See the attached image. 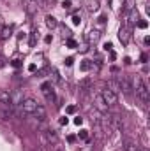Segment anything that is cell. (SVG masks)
Returning <instances> with one entry per match:
<instances>
[{
    "instance_id": "1",
    "label": "cell",
    "mask_w": 150,
    "mask_h": 151,
    "mask_svg": "<svg viewBox=\"0 0 150 151\" xmlns=\"http://www.w3.org/2000/svg\"><path fill=\"white\" fill-rule=\"evenodd\" d=\"M133 90L136 91V95L143 100V102H149L150 99V91H149V86H147V83L143 81V77L141 76H134L133 77Z\"/></svg>"
},
{
    "instance_id": "2",
    "label": "cell",
    "mask_w": 150,
    "mask_h": 151,
    "mask_svg": "<svg viewBox=\"0 0 150 151\" xmlns=\"http://www.w3.org/2000/svg\"><path fill=\"white\" fill-rule=\"evenodd\" d=\"M41 91H42V95L46 97V100L48 102H57V95H55V90H53V84H51V81L50 83H42L41 84Z\"/></svg>"
},
{
    "instance_id": "3",
    "label": "cell",
    "mask_w": 150,
    "mask_h": 151,
    "mask_svg": "<svg viewBox=\"0 0 150 151\" xmlns=\"http://www.w3.org/2000/svg\"><path fill=\"white\" fill-rule=\"evenodd\" d=\"M21 5H23V9H25V12H27L28 18H32L39 11L37 0H21Z\"/></svg>"
},
{
    "instance_id": "4",
    "label": "cell",
    "mask_w": 150,
    "mask_h": 151,
    "mask_svg": "<svg viewBox=\"0 0 150 151\" xmlns=\"http://www.w3.org/2000/svg\"><path fill=\"white\" fill-rule=\"evenodd\" d=\"M101 97H103V100L106 102V106H108V107L117 106V102H118V97L113 93L111 90H108V88H104V90L101 91Z\"/></svg>"
},
{
    "instance_id": "5",
    "label": "cell",
    "mask_w": 150,
    "mask_h": 151,
    "mask_svg": "<svg viewBox=\"0 0 150 151\" xmlns=\"http://www.w3.org/2000/svg\"><path fill=\"white\" fill-rule=\"evenodd\" d=\"M118 84H120V88H122V91L124 93H131L133 91V83H131V77L129 76H125V74H122V76H118Z\"/></svg>"
},
{
    "instance_id": "6",
    "label": "cell",
    "mask_w": 150,
    "mask_h": 151,
    "mask_svg": "<svg viewBox=\"0 0 150 151\" xmlns=\"http://www.w3.org/2000/svg\"><path fill=\"white\" fill-rule=\"evenodd\" d=\"M118 40L122 42V46L129 44V40H131V30L127 27H120V30H118Z\"/></svg>"
},
{
    "instance_id": "7",
    "label": "cell",
    "mask_w": 150,
    "mask_h": 151,
    "mask_svg": "<svg viewBox=\"0 0 150 151\" xmlns=\"http://www.w3.org/2000/svg\"><path fill=\"white\" fill-rule=\"evenodd\" d=\"M94 109H97L101 114H106V113H108V109H110V107L106 106V102L103 100L101 93H99V95H95V106H94Z\"/></svg>"
},
{
    "instance_id": "8",
    "label": "cell",
    "mask_w": 150,
    "mask_h": 151,
    "mask_svg": "<svg viewBox=\"0 0 150 151\" xmlns=\"http://www.w3.org/2000/svg\"><path fill=\"white\" fill-rule=\"evenodd\" d=\"M125 19H127L125 23H127L129 27H134V25H136V21L140 19V14H138L136 7H134V9H131V11H129V12L125 14Z\"/></svg>"
},
{
    "instance_id": "9",
    "label": "cell",
    "mask_w": 150,
    "mask_h": 151,
    "mask_svg": "<svg viewBox=\"0 0 150 151\" xmlns=\"http://www.w3.org/2000/svg\"><path fill=\"white\" fill-rule=\"evenodd\" d=\"M99 39H101V32H99V30H90V32L87 34V40H88L90 46H95V44L99 42Z\"/></svg>"
},
{
    "instance_id": "10",
    "label": "cell",
    "mask_w": 150,
    "mask_h": 151,
    "mask_svg": "<svg viewBox=\"0 0 150 151\" xmlns=\"http://www.w3.org/2000/svg\"><path fill=\"white\" fill-rule=\"evenodd\" d=\"M106 88H108V90H111L115 95H118V93L122 91V88H120V84H118V81H117V79H108Z\"/></svg>"
},
{
    "instance_id": "11",
    "label": "cell",
    "mask_w": 150,
    "mask_h": 151,
    "mask_svg": "<svg viewBox=\"0 0 150 151\" xmlns=\"http://www.w3.org/2000/svg\"><path fill=\"white\" fill-rule=\"evenodd\" d=\"M12 35V25H4L0 30V40H7Z\"/></svg>"
},
{
    "instance_id": "12",
    "label": "cell",
    "mask_w": 150,
    "mask_h": 151,
    "mask_svg": "<svg viewBox=\"0 0 150 151\" xmlns=\"http://www.w3.org/2000/svg\"><path fill=\"white\" fill-rule=\"evenodd\" d=\"M44 23H46V27H48L50 30H53V28H57V27H58V19H57L55 16H51V14H48V16H46Z\"/></svg>"
},
{
    "instance_id": "13",
    "label": "cell",
    "mask_w": 150,
    "mask_h": 151,
    "mask_svg": "<svg viewBox=\"0 0 150 151\" xmlns=\"http://www.w3.org/2000/svg\"><path fill=\"white\" fill-rule=\"evenodd\" d=\"M79 90H81L83 93H87L88 90H92V79H88V77L81 79V81H79Z\"/></svg>"
},
{
    "instance_id": "14",
    "label": "cell",
    "mask_w": 150,
    "mask_h": 151,
    "mask_svg": "<svg viewBox=\"0 0 150 151\" xmlns=\"http://www.w3.org/2000/svg\"><path fill=\"white\" fill-rule=\"evenodd\" d=\"M34 116L39 118V119H46V107L41 106V104H37V107H36V111H34Z\"/></svg>"
},
{
    "instance_id": "15",
    "label": "cell",
    "mask_w": 150,
    "mask_h": 151,
    "mask_svg": "<svg viewBox=\"0 0 150 151\" xmlns=\"http://www.w3.org/2000/svg\"><path fill=\"white\" fill-rule=\"evenodd\" d=\"M0 104H11V91L0 90Z\"/></svg>"
},
{
    "instance_id": "16",
    "label": "cell",
    "mask_w": 150,
    "mask_h": 151,
    "mask_svg": "<svg viewBox=\"0 0 150 151\" xmlns=\"http://www.w3.org/2000/svg\"><path fill=\"white\" fill-rule=\"evenodd\" d=\"M99 7H101L99 0H88V2H87V9H88L90 12H97V11H99Z\"/></svg>"
},
{
    "instance_id": "17",
    "label": "cell",
    "mask_w": 150,
    "mask_h": 151,
    "mask_svg": "<svg viewBox=\"0 0 150 151\" xmlns=\"http://www.w3.org/2000/svg\"><path fill=\"white\" fill-rule=\"evenodd\" d=\"M79 69L83 70V72H88L90 69H94V62H90V60H81V63H79Z\"/></svg>"
},
{
    "instance_id": "18",
    "label": "cell",
    "mask_w": 150,
    "mask_h": 151,
    "mask_svg": "<svg viewBox=\"0 0 150 151\" xmlns=\"http://www.w3.org/2000/svg\"><path fill=\"white\" fill-rule=\"evenodd\" d=\"M136 7V0H125L124 2V14H127L131 9H134Z\"/></svg>"
},
{
    "instance_id": "19",
    "label": "cell",
    "mask_w": 150,
    "mask_h": 151,
    "mask_svg": "<svg viewBox=\"0 0 150 151\" xmlns=\"http://www.w3.org/2000/svg\"><path fill=\"white\" fill-rule=\"evenodd\" d=\"M37 30H32L30 32V47H36V44H37Z\"/></svg>"
},
{
    "instance_id": "20",
    "label": "cell",
    "mask_w": 150,
    "mask_h": 151,
    "mask_svg": "<svg viewBox=\"0 0 150 151\" xmlns=\"http://www.w3.org/2000/svg\"><path fill=\"white\" fill-rule=\"evenodd\" d=\"M60 32H62V37H67V39H69L71 35H73V32H71L66 25H62V27H60Z\"/></svg>"
},
{
    "instance_id": "21",
    "label": "cell",
    "mask_w": 150,
    "mask_h": 151,
    "mask_svg": "<svg viewBox=\"0 0 150 151\" xmlns=\"http://www.w3.org/2000/svg\"><path fill=\"white\" fill-rule=\"evenodd\" d=\"M50 74H53V83H58L60 81V76H58V70L57 69H50Z\"/></svg>"
},
{
    "instance_id": "22",
    "label": "cell",
    "mask_w": 150,
    "mask_h": 151,
    "mask_svg": "<svg viewBox=\"0 0 150 151\" xmlns=\"http://www.w3.org/2000/svg\"><path fill=\"white\" fill-rule=\"evenodd\" d=\"M11 65H12L14 69H20V67H21V60H20V58H12V60H11Z\"/></svg>"
},
{
    "instance_id": "23",
    "label": "cell",
    "mask_w": 150,
    "mask_h": 151,
    "mask_svg": "<svg viewBox=\"0 0 150 151\" xmlns=\"http://www.w3.org/2000/svg\"><path fill=\"white\" fill-rule=\"evenodd\" d=\"M136 27H138V28H147L149 23H147L145 19H138V21H136Z\"/></svg>"
},
{
    "instance_id": "24",
    "label": "cell",
    "mask_w": 150,
    "mask_h": 151,
    "mask_svg": "<svg viewBox=\"0 0 150 151\" xmlns=\"http://www.w3.org/2000/svg\"><path fill=\"white\" fill-rule=\"evenodd\" d=\"M78 137H79V139H83V141H87V139H88V130H79Z\"/></svg>"
},
{
    "instance_id": "25",
    "label": "cell",
    "mask_w": 150,
    "mask_h": 151,
    "mask_svg": "<svg viewBox=\"0 0 150 151\" xmlns=\"http://www.w3.org/2000/svg\"><path fill=\"white\" fill-rule=\"evenodd\" d=\"M136 144H133V142H125V151H136Z\"/></svg>"
},
{
    "instance_id": "26",
    "label": "cell",
    "mask_w": 150,
    "mask_h": 151,
    "mask_svg": "<svg viewBox=\"0 0 150 151\" xmlns=\"http://www.w3.org/2000/svg\"><path fill=\"white\" fill-rule=\"evenodd\" d=\"M66 44H67V47H78V42L73 40V39H67V42H66Z\"/></svg>"
},
{
    "instance_id": "27",
    "label": "cell",
    "mask_w": 150,
    "mask_h": 151,
    "mask_svg": "<svg viewBox=\"0 0 150 151\" xmlns=\"http://www.w3.org/2000/svg\"><path fill=\"white\" fill-rule=\"evenodd\" d=\"M62 7H64V9H66V11H71V9H73V4H71V2H69V0H66V2H64V4H62Z\"/></svg>"
},
{
    "instance_id": "28",
    "label": "cell",
    "mask_w": 150,
    "mask_h": 151,
    "mask_svg": "<svg viewBox=\"0 0 150 151\" xmlns=\"http://www.w3.org/2000/svg\"><path fill=\"white\" fill-rule=\"evenodd\" d=\"M79 23H81L79 14H73V25H79Z\"/></svg>"
},
{
    "instance_id": "29",
    "label": "cell",
    "mask_w": 150,
    "mask_h": 151,
    "mask_svg": "<svg viewBox=\"0 0 150 151\" xmlns=\"http://www.w3.org/2000/svg\"><path fill=\"white\" fill-rule=\"evenodd\" d=\"M64 63H66V65H67V67H71V65H73V63H74V58H73V56H67V58H66V62H64Z\"/></svg>"
},
{
    "instance_id": "30",
    "label": "cell",
    "mask_w": 150,
    "mask_h": 151,
    "mask_svg": "<svg viewBox=\"0 0 150 151\" xmlns=\"http://www.w3.org/2000/svg\"><path fill=\"white\" fill-rule=\"evenodd\" d=\"M66 113H67V114H74V113H76V106H67Z\"/></svg>"
},
{
    "instance_id": "31",
    "label": "cell",
    "mask_w": 150,
    "mask_h": 151,
    "mask_svg": "<svg viewBox=\"0 0 150 151\" xmlns=\"http://www.w3.org/2000/svg\"><path fill=\"white\" fill-rule=\"evenodd\" d=\"M103 47H104V51H110V53L113 51V44H111V42H106V44H104Z\"/></svg>"
},
{
    "instance_id": "32",
    "label": "cell",
    "mask_w": 150,
    "mask_h": 151,
    "mask_svg": "<svg viewBox=\"0 0 150 151\" xmlns=\"http://www.w3.org/2000/svg\"><path fill=\"white\" fill-rule=\"evenodd\" d=\"M46 74H50V69H41V70H37V76H46Z\"/></svg>"
},
{
    "instance_id": "33",
    "label": "cell",
    "mask_w": 150,
    "mask_h": 151,
    "mask_svg": "<svg viewBox=\"0 0 150 151\" xmlns=\"http://www.w3.org/2000/svg\"><path fill=\"white\" fill-rule=\"evenodd\" d=\"M81 123H83V118H81V116H76V118H74V125H78V127H79Z\"/></svg>"
},
{
    "instance_id": "34",
    "label": "cell",
    "mask_w": 150,
    "mask_h": 151,
    "mask_svg": "<svg viewBox=\"0 0 150 151\" xmlns=\"http://www.w3.org/2000/svg\"><path fill=\"white\" fill-rule=\"evenodd\" d=\"M78 47H79L81 53H87V51H88V44H83V46H78Z\"/></svg>"
},
{
    "instance_id": "35",
    "label": "cell",
    "mask_w": 150,
    "mask_h": 151,
    "mask_svg": "<svg viewBox=\"0 0 150 151\" xmlns=\"http://www.w3.org/2000/svg\"><path fill=\"white\" fill-rule=\"evenodd\" d=\"M58 123H60V125H67V123H69V119H67L66 116H62V118L58 119Z\"/></svg>"
},
{
    "instance_id": "36",
    "label": "cell",
    "mask_w": 150,
    "mask_h": 151,
    "mask_svg": "<svg viewBox=\"0 0 150 151\" xmlns=\"http://www.w3.org/2000/svg\"><path fill=\"white\" fill-rule=\"evenodd\" d=\"M97 21H99V25H104V23H106V16H104V14H103V16H99V19H97Z\"/></svg>"
},
{
    "instance_id": "37",
    "label": "cell",
    "mask_w": 150,
    "mask_h": 151,
    "mask_svg": "<svg viewBox=\"0 0 150 151\" xmlns=\"http://www.w3.org/2000/svg\"><path fill=\"white\" fill-rule=\"evenodd\" d=\"M36 70H37L36 63H30V65H28V72H36Z\"/></svg>"
},
{
    "instance_id": "38",
    "label": "cell",
    "mask_w": 150,
    "mask_h": 151,
    "mask_svg": "<svg viewBox=\"0 0 150 151\" xmlns=\"http://www.w3.org/2000/svg\"><path fill=\"white\" fill-rule=\"evenodd\" d=\"M2 67H5V58L0 55V69H2Z\"/></svg>"
},
{
    "instance_id": "39",
    "label": "cell",
    "mask_w": 150,
    "mask_h": 151,
    "mask_svg": "<svg viewBox=\"0 0 150 151\" xmlns=\"http://www.w3.org/2000/svg\"><path fill=\"white\" fill-rule=\"evenodd\" d=\"M51 40H53V37H51V35H46V37H44V42H46V44H50Z\"/></svg>"
},
{
    "instance_id": "40",
    "label": "cell",
    "mask_w": 150,
    "mask_h": 151,
    "mask_svg": "<svg viewBox=\"0 0 150 151\" xmlns=\"http://www.w3.org/2000/svg\"><path fill=\"white\" fill-rule=\"evenodd\" d=\"M124 63H125V65H131L133 62H131V58H129V56H125V58H124Z\"/></svg>"
},
{
    "instance_id": "41",
    "label": "cell",
    "mask_w": 150,
    "mask_h": 151,
    "mask_svg": "<svg viewBox=\"0 0 150 151\" xmlns=\"http://www.w3.org/2000/svg\"><path fill=\"white\" fill-rule=\"evenodd\" d=\"M67 141H69V142L73 144V142H74V141H76V137H74V135H69V137H67Z\"/></svg>"
},
{
    "instance_id": "42",
    "label": "cell",
    "mask_w": 150,
    "mask_h": 151,
    "mask_svg": "<svg viewBox=\"0 0 150 151\" xmlns=\"http://www.w3.org/2000/svg\"><path fill=\"white\" fill-rule=\"evenodd\" d=\"M147 58H149V56H147V55L143 53V55H141V62H143V63H147Z\"/></svg>"
},
{
    "instance_id": "43",
    "label": "cell",
    "mask_w": 150,
    "mask_h": 151,
    "mask_svg": "<svg viewBox=\"0 0 150 151\" xmlns=\"http://www.w3.org/2000/svg\"><path fill=\"white\" fill-rule=\"evenodd\" d=\"M143 42H145V46H149V44H150V37H145V40H143Z\"/></svg>"
},
{
    "instance_id": "44",
    "label": "cell",
    "mask_w": 150,
    "mask_h": 151,
    "mask_svg": "<svg viewBox=\"0 0 150 151\" xmlns=\"http://www.w3.org/2000/svg\"><path fill=\"white\" fill-rule=\"evenodd\" d=\"M57 151H64V150H62V148H57Z\"/></svg>"
},
{
    "instance_id": "45",
    "label": "cell",
    "mask_w": 150,
    "mask_h": 151,
    "mask_svg": "<svg viewBox=\"0 0 150 151\" xmlns=\"http://www.w3.org/2000/svg\"><path fill=\"white\" fill-rule=\"evenodd\" d=\"M81 151H90V150H81Z\"/></svg>"
},
{
    "instance_id": "46",
    "label": "cell",
    "mask_w": 150,
    "mask_h": 151,
    "mask_svg": "<svg viewBox=\"0 0 150 151\" xmlns=\"http://www.w3.org/2000/svg\"><path fill=\"white\" fill-rule=\"evenodd\" d=\"M136 151H141V150H136Z\"/></svg>"
}]
</instances>
